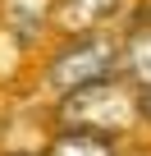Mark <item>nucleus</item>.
Returning a JSON list of instances; mask_svg holds the SVG:
<instances>
[{
	"label": "nucleus",
	"instance_id": "nucleus-1",
	"mask_svg": "<svg viewBox=\"0 0 151 156\" xmlns=\"http://www.w3.org/2000/svg\"><path fill=\"white\" fill-rule=\"evenodd\" d=\"M55 124L60 133H96V138H119L133 124H142V92L128 78H105L83 92H73L64 101H55Z\"/></svg>",
	"mask_w": 151,
	"mask_h": 156
},
{
	"label": "nucleus",
	"instance_id": "nucleus-2",
	"mask_svg": "<svg viewBox=\"0 0 151 156\" xmlns=\"http://www.w3.org/2000/svg\"><path fill=\"white\" fill-rule=\"evenodd\" d=\"M115 73H119V46L105 32H87V37H69L50 55V64H46L41 78H46V87L64 101V97L83 92L92 83H105V78H115Z\"/></svg>",
	"mask_w": 151,
	"mask_h": 156
},
{
	"label": "nucleus",
	"instance_id": "nucleus-3",
	"mask_svg": "<svg viewBox=\"0 0 151 156\" xmlns=\"http://www.w3.org/2000/svg\"><path fill=\"white\" fill-rule=\"evenodd\" d=\"M119 73L137 92L151 87V9H142L133 23H128V37L119 46Z\"/></svg>",
	"mask_w": 151,
	"mask_h": 156
},
{
	"label": "nucleus",
	"instance_id": "nucleus-4",
	"mask_svg": "<svg viewBox=\"0 0 151 156\" xmlns=\"http://www.w3.org/2000/svg\"><path fill=\"white\" fill-rule=\"evenodd\" d=\"M115 9H119V0H55L50 28L64 32V37H87V32H96Z\"/></svg>",
	"mask_w": 151,
	"mask_h": 156
},
{
	"label": "nucleus",
	"instance_id": "nucleus-5",
	"mask_svg": "<svg viewBox=\"0 0 151 156\" xmlns=\"http://www.w3.org/2000/svg\"><path fill=\"white\" fill-rule=\"evenodd\" d=\"M50 9H55V0H0V19L19 46H32L50 28Z\"/></svg>",
	"mask_w": 151,
	"mask_h": 156
},
{
	"label": "nucleus",
	"instance_id": "nucleus-6",
	"mask_svg": "<svg viewBox=\"0 0 151 156\" xmlns=\"http://www.w3.org/2000/svg\"><path fill=\"white\" fill-rule=\"evenodd\" d=\"M41 156H119V147L96 133H55Z\"/></svg>",
	"mask_w": 151,
	"mask_h": 156
},
{
	"label": "nucleus",
	"instance_id": "nucleus-7",
	"mask_svg": "<svg viewBox=\"0 0 151 156\" xmlns=\"http://www.w3.org/2000/svg\"><path fill=\"white\" fill-rule=\"evenodd\" d=\"M142 124H146V129H151V87H146V92H142Z\"/></svg>",
	"mask_w": 151,
	"mask_h": 156
},
{
	"label": "nucleus",
	"instance_id": "nucleus-8",
	"mask_svg": "<svg viewBox=\"0 0 151 156\" xmlns=\"http://www.w3.org/2000/svg\"><path fill=\"white\" fill-rule=\"evenodd\" d=\"M5 156H28V151H5Z\"/></svg>",
	"mask_w": 151,
	"mask_h": 156
}]
</instances>
